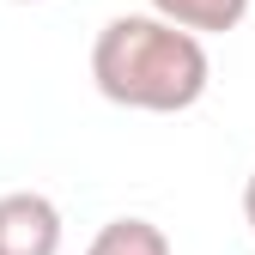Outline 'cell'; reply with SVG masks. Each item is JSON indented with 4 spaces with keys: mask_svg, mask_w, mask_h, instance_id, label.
Here are the masks:
<instances>
[{
    "mask_svg": "<svg viewBox=\"0 0 255 255\" xmlns=\"http://www.w3.org/2000/svg\"><path fill=\"white\" fill-rule=\"evenodd\" d=\"M85 255H170V237L152 225V219H110V225L91 237Z\"/></svg>",
    "mask_w": 255,
    "mask_h": 255,
    "instance_id": "obj_4",
    "label": "cell"
},
{
    "mask_svg": "<svg viewBox=\"0 0 255 255\" xmlns=\"http://www.w3.org/2000/svg\"><path fill=\"white\" fill-rule=\"evenodd\" d=\"M0 255H61V213L37 188L0 195Z\"/></svg>",
    "mask_w": 255,
    "mask_h": 255,
    "instance_id": "obj_2",
    "label": "cell"
},
{
    "mask_svg": "<svg viewBox=\"0 0 255 255\" xmlns=\"http://www.w3.org/2000/svg\"><path fill=\"white\" fill-rule=\"evenodd\" d=\"M18 6H43V0H18Z\"/></svg>",
    "mask_w": 255,
    "mask_h": 255,
    "instance_id": "obj_6",
    "label": "cell"
},
{
    "mask_svg": "<svg viewBox=\"0 0 255 255\" xmlns=\"http://www.w3.org/2000/svg\"><path fill=\"white\" fill-rule=\"evenodd\" d=\"M152 12L188 37H219V30H237L249 18V0H152Z\"/></svg>",
    "mask_w": 255,
    "mask_h": 255,
    "instance_id": "obj_3",
    "label": "cell"
},
{
    "mask_svg": "<svg viewBox=\"0 0 255 255\" xmlns=\"http://www.w3.org/2000/svg\"><path fill=\"white\" fill-rule=\"evenodd\" d=\"M91 85L116 110L182 116V110H195L207 98L213 61H207L201 37L164 24L158 12H122L91 43Z\"/></svg>",
    "mask_w": 255,
    "mask_h": 255,
    "instance_id": "obj_1",
    "label": "cell"
},
{
    "mask_svg": "<svg viewBox=\"0 0 255 255\" xmlns=\"http://www.w3.org/2000/svg\"><path fill=\"white\" fill-rule=\"evenodd\" d=\"M243 219H249V231H255V176L243 182Z\"/></svg>",
    "mask_w": 255,
    "mask_h": 255,
    "instance_id": "obj_5",
    "label": "cell"
}]
</instances>
